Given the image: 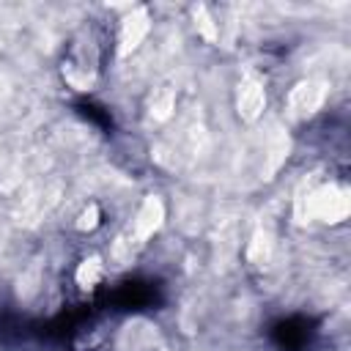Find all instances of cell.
Returning <instances> with one entry per match:
<instances>
[{"instance_id": "cell-1", "label": "cell", "mask_w": 351, "mask_h": 351, "mask_svg": "<svg viewBox=\"0 0 351 351\" xmlns=\"http://www.w3.org/2000/svg\"><path fill=\"white\" fill-rule=\"evenodd\" d=\"M318 318L304 315V313H293L285 318H277L274 324H269V346L274 351H315L318 346Z\"/></svg>"}, {"instance_id": "cell-2", "label": "cell", "mask_w": 351, "mask_h": 351, "mask_svg": "<svg viewBox=\"0 0 351 351\" xmlns=\"http://www.w3.org/2000/svg\"><path fill=\"white\" fill-rule=\"evenodd\" d=\"M162 285L154 280H126L115 285L104 302L110 313H145L162 304Z\"/></svg>"}]
</instances>
